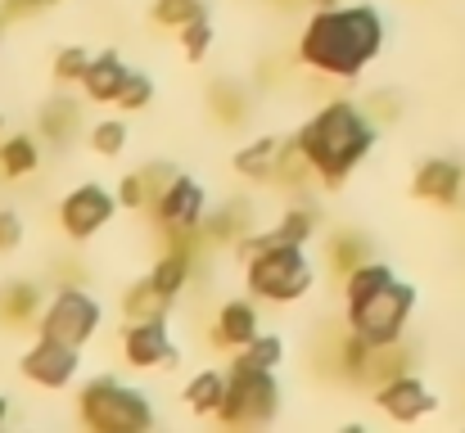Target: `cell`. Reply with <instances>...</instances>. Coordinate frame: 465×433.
Listing matches in <instances>:
<instances>
[{
  "mask_svg": "<svg viewBox=\"0 0 465 433\" xmlns=\"http://www.w3.org/2000/svg\"><path fill=\"white\" fill-rule=\"evenodd\" d=\"M23 249V217L14 208H0V253H18Z\"/></svg>",
  "mask_w": 465,
  "mask_h": 433,
  "instance_id": "obj_33",
  "label": "cell"
},
{
  "mask_svg": "<svg viewBox=\"0 0 465 433\" xmlns=\"http://www.w3.org/2000/svg\"><path fill=\"white\" fill-rule=\"evenodd\" d=\"M276 153H281V141H276V136H258V141H249L244 149H235L231 167H235L244 181H272Z\"/></svg>",
  "mask_w": 465,
  "mask_h": 433,
  "instance_id": "obj_18",
  "label": "cell"
},
{
  "mask_svg": "<svg viewBox=\"0 0 465 433\" xmlns=\"http://www.w3.org/2000/svg\"><path fill=\"white\" fill-rule=\"evenodd\" d=\"M127 77H132V68L123 64V54L118 50H100V54H91V68L82 73V95L91 100V104H114L118 95H123V86H127Z\"/></svg>",
  "mask_w": 465,
  "mask_h": 433,
  "instance_id": "obj_15",
  "label": "cell"
},
{
  "mask_svg": "<svg viewBox=\"0 0 465 433\" xmlns=\"http://www.w3.org/2000/svg\"><path fill=\"white\" fill-rule=\"evenodd\" d=\"M235 361H240V366H253V370H276V366L285 361V339L258 330V339L244 343V348L235 352Z\"/></svg>",
  "mask_w": 465,
  "mask_h": 433,
  "instance_id": "obj_24",
  "label": "cell"
},
{
  "mask_svg": "<svg viewBox=\"0 0 465 433\" xmlns=\"http://www.w3.org/2000/svg\"><path fill=\"white\" fill-rule=\"evenodd\" d=\"M5 23H9V14H5V5H0V32H5Z\"/></svg>",
  "mask_w": 465,
  "mask_h": 433,
  "instance_id": "obj_37",
  "label": "cell"
},
{
  "mask_svg": "<svg viewBox=\"0 0 465 433\" xmlns=\"http://www.w3.org/2000/svg\"><path fill=\"white\" fill-rule=\"evenodd\" d=\"M375 407L389 416V420H398V425H416V420H425V416H434V407H439V398H434V389L425 384V379H416V375H393V379H384L380 389H375Z\"/></svg>",
  "mask_w": 465,
  "mask_h": 433,
  "instance_id": "obj_12",
  "label": "cell"
},
{
  "mask_svg": "<svg viewBox=\"0 0 465 433\" xmlns=\"http://www.w3.org/2000/svg\"><path fill=\"white\" fill-rule=\"evenodd\" d=\"M118 208H123V203H118L114 190L86 181V185H77V190L64 194V203H59V231H64L73 244H86V240H95V235L114 221Z\"/></svg>",
  "mask_w": 465,
  "mask_h": 433,
  "instance_id": "obj_8",
  "label": "cell"
},
{
  "mask_svg": "<svg viewBox=\"0 0 465 433\" xmlns=\"http://www.w3.org/2000/svg\"><path fill=\"white\" fill-rule=\"evenodd\" d=\"M82 132V104L77 100H54L50 109H41V136L50 144H68Z\"/></svg>",
  "mask_w": 465,
  "mask_h": 433,
  "instance_id": "obj_21",
  "label": "cell"
},
{
  "mask_svg": "<svg viewBox=\"0 0 465 433\" xmlns=\"http://www.w3.org/2000/svg\"><path fill=\"white\" fill-rule=\"evenodd\" d=\"M150 100H154V77L141 73V68H132V77H127V86H123V95L114 104L123 113H141V109H150Z\"/></svg>",
  "mask_w": 465,
  "mask_h": 433,
  "instance_id": "obj_30",
  "label": "cell"
},
{
  "mask_svg": "<svg viewBox=\"0 0 465 433\" xmlns=\"http://www.w3.org/2000/svg\"><path fill=\"white\" fill-rule=\"evenodd\" d=\"M181 54L190 59V64H203L208 59V50H213V18L208 14H199V18H190L185 27H181Z\"/></svg>",
  "mask_w": 465,
  "mask_h": 433,
  "instance_id": "obj_27",
  "label": "cell"
},
{
  "mask_svg": "<svg viewBox=\"0 0 465 433\" xmlns=\"http://www.w3.org/2000/svg\"><path fill=\"white\" fill-rule=\"evenodd\" d=\"M258 325H262V320H258L253 298H231V302L217 307L213 330H208V343H213L217 352H240L244 343L258 339Z\"/></svg>",
  "mask_w": 465,
  "mask_h": 433,
  "instance_id": "obj_13",
  "label": "cell"
},
{
  "mask_svg": "<svg viewBox=\"0 0 465 433\" xmlns=\"http://www.w3.org/2000/svg\"><path fill=\"white\" fill-rule=\"evenodd\" d=\"M50 5H59V0H32V9H50Z\"/></svg>",
  "mask_w": 465,
  "mask_h": 433,
  "instance_id": "obj_36",
  "label": "cell"
},
{
  "mask_svg": "<svg viewBox=\"0 0 465 433\" xmlns=\"http://www.w3.org/2000/svg\"><path fill=\"white\" fill-rule=\"evenodd\" d=\"M91 149H95L100 158H118V153L127 149V123H123V118L95 123V127H91Z\"/></svg>",
  "mask_w": 465,
  "mask_h": 433,
  "instance_id": "obj_29",
  "label": "cell"
},
{
  "mask_svg": "<svg viewBox=\"0 0 465 433\" xmlns=\"http://www.w3.org/2000/svg\"><path fill=\"white\" fill-rule=\"evenodd\" d=\"M77 420L91 433H145L154 429V402L141 389L100 375L77 393Z\"/></svg>",
  "mask_w": 465,
  "mask_h": 433,
  "instance_id": "obj_3",
  "label": "cell"
},
{
  "mask_svg": "<svg viewBox=\"0 0 465 433\" xmlns=\"http://www.w3.org/2000/svg\"><path fill=\"white\" fill-rule=\"evenodd\" d=\"M244 231H249L244 203H226V208H217L213 217H203V226H199V235H203L208 244H240Z\"/></svg>",
  "mask_w": 465,
  "mask_h": 433,
  "instance_id": "obj_22",
  "label": "cell"
},
{
  "mask_svg": "<svg viewBox=\"0 0 465 433\" xmlns=\"http://www.w3.org/2000/svg\"><path fill=\"white\" fill-rule=\"evenodd\" d=\"M312 9H334V5H348V0H308Z\"/></svg>",
  "mask_w": 465,
  "mask_h": 433,
  "instance_id": "obj_34",
  "label": "cell"
},
{
  "mask_svg": "<svg viewBox=\"0 0 465 433\" xmlns=\"http://www.w3.org/2000/svg\"><path fill=\"white\" fill-rule=\"evenodd\" d=\"M325 262H330V271L348 276L357 262H366V240H361V235H352V231L330 235V244H325Z\"/></svg>",
  "mask_w": 465,
  "mask_h": 433,
  "instance_id": "obj_26",
  "label": "cell"
},
{
  "mask_svg": "<svg viewBox=\"0 0 465 433\" xmlns=\"http://www.w3.org/2000/svg\"><path fill=\"white\" fill-rule=\"evenodd\" d=\"M167 307H172V298H163V293L150 285V276H145V280H136V285L127 289V298H123V316H127V320L167 316Z\"/></svg>",
  "mask_w": 465,
  "mask_h": 433,
  "instance_id": "obj_25",
  "label": "cell"
},
{
  "mask_svg": "<svg viewBox=\"0 0 465 433\" xmlns=\"http://www.w3.org/2000/svg\"><path fill=\"white\" fill-rule=\"evenodd\" d=\"M294 144L312 162V176L325 181L330 190L343 185L375 149V123L352 104V100H330L294 132Z\"/></svg>",
  "mask_w": 465,
  "mask_h": 433,
  "instance_id": "obj_2",
  "label": "cell"
},
{
  "mask_svg": "<svg viewBox=\"0 0 465 433\" xmlns=\"http://www.w3.org/2000/svg\"><path fill=\"white\" fill-rule=\"evenodd\" d=\"M348 311V330L357 339H366L371 348H384V343H398L411 311H416V285L407 280H393L389 289H380L375 298L357 302V307H343Z\"/></svg>",
  "mask_w": 465,
  "mask_h": 433,
  "instance_id": "obj_6",
  "label": "cell"
},
{
  "mask_svg": "<svg viewBox=\"0 0 465 433\" xmlns=\"http://www.w3.org/2000/svg\"><path fill=\"white\" fill-rule=\"evenodd\" d=\"M465 190V167L457 158H425L411 176V194L439 208H452Z\"/></svg>",
  "mask_w": 465,
  "mask_h": 433,
  "instance_id": "obj_14",
  "label": "cell"
},
{
  "mask_svg": "<svg viewBox=\"0 0 465 433\" xmlns=\"http://www.w3.org/2000/svg\"><path fill=\"white\" fill-rule=\"evenodd\" d=\"M190 271H194V253L190 249H167L150 267V285L163 293V298H176L181 289L190 285Z\"/></svg>",
  "mask_w": 465,
  "mask_h": 433,
  "instance_id": "obj_19",
  "label": "cell"
},
{
  "mask_svg": "<svg viewBox=\"0 0 465 433\" xmlns=\"http://www.w3.org/2000/svg\"><path fill=\"white\" fill-rule=\"evenodd\" d=\"M398 280V271L389 267V262H357L348 276H343V307H357V302H366V298H375L380 289H389Z\"/></svg>",
  "mask_w": 465,
  "mask_h": 433,
  "instance_id": "obj_16",
  "label": "cell"
},
{
  "mask_svg": "<svg viewBox=\"0 0 465 433\" xmlns=\"http://www.w3.org/2000/svg\"><path fill=\"white\" fill-rule=\"evenodd\" d=\"M41 316V289L27 285V280H14V285L0 289V320L5 325H32Z\"/></svg>",
  "mask_w": 465,
  "mask_h": 433,
  "instance_id": "obj_20",
  "label": "cell"
},
{
  "mask_svg": "<svg viewBox=\"0 0 465 433\" xmlns=\"http://www.w3.org/2000/svg\"><path fill=\"white\" fill-rule=\"evenodd\" d=\"M86 68H91V54H86L82 45H64V50L54 54V82H64V86L82 82Z\"/></svg>",
  "mask_w": 465,
  "mask_h": 433,
  "instance_id": "obj_31",
  "label": "cell"
},
{
  "mask_svg": "<svg viewBox=\"0 0 465 433\" xmlns=\"http://www.w3.org/2000/svg\"><path fill=\"white\" fill-rule=\"evenodd\" d=\"M123 357L127 366L136 370H167L181 361L176 343H172V330H167V316H145V320H132L123 330Z\"/></svg>",
  "mask_w": 465,
  "mask_h": 433,
  "instance_id": "obj_10",
  "label": "cell"
},
{
  "mask_svg": "<svg viewBox=\"0 0 465 433\" xmlns=\"http://www.w3.org/2000/svg\"><path fill=\"white\" fill-rule=\"evenodd\" d=\"M281 411V384L276 370H253L231 361L226 366V393L217 407V420L231 429H253V425H272Z\"/></svg>",
  "mask_w": 465,
  "mask_h": 433,
  "instance_id": "obj_5",
  "label": "cell"
},
{
  "mask_svg": "<svg viewBox=\"0 0 465 433\" xmlns=\"http://www.w3.org/2000/svg\"><path fill=\"white\" fill-rule=\"evenodd\" d=\"M312 280H316V271H312L303 244H267L244 258V285L258 302H276V307L299 302V298H308Z\"/></svg>",
  "mask_w": 465,
  "mask_h": 433,
  "instance_id": "obj_4",
  "label": "cell"
},
{
  "mask_svg": "<svg viewBox=\"0 0 465 433\" xmlns=\"http://www.w3.org/2000/svg\"><path fill=\"white\" fill-rule=\"evenodd\" d=\"M18 370H23V379H27V384L59 393V389H68V384L77 379V370H82V348L36 334V343L18 357Z\"/></svg>",
  "mask_w": 465,
  "mask_h": 433,
  "instance_id": "obj_9",
  "label": "cell"
},
{
  "mask_svg": "<svg viewBox=\"0 0 465 433\" xmlns=\"http://www.w3.org/2000/svg\"><path fill=\"white\" fill-rule=\"evenodd\" d=\"M150 212H154V221L163 231H199L203 217H208V194H203V185L194 176L176 172L172 185L150 203Z\"/></svg>",
  "mask_w": 465,
  "mask_h": 433,
  "instance_id": "obj_11",
  "label": "cell"
},
{
  "mask_svg": "<svg viewBox=\"0 0 465 433\" xmlns=\"http://www.w3.org/2000/svg\"><path fill=\"white\" fill-rule=\"evenodd\" d=\"M41 167V144L32 141V136H9V141H0V172L9 176V181H23V176H32Z\"/></svg>",
  "mask_w": 465,
  "mask_h": 433,
  "instance_id": "obj_23",
  "label": "cell"
},
{
  "mask_svg": "<svg viewBox=\"0 0 465 433\" xmlns=\"http://www.w3.org/2000/svg\"><path fill=\"white\" fill-rule=\"evenodd\" d=\"M100 320H104V307L77 285L54 289V298L41 307L36 316V334L45 339H59V343H73V348H86L95 334H100Z\"/></svg>",
  "mask_w": 465,
  "mask_h": 433,
  "instance_id": "obj_7",
  "label": "cell"
},
{
  "mask_svg": "<svg viewBox=\"0 0 465 433\" xmlns=\"http://www.w3.org/2000/svg\"><path fill=\"white\" fill-rule=\"evenodd\" d=\"M0 136H5V113H0Z\"/></svg>",
  "mask_w": 465,
  "mask_h": 433,
  "instance_id": "obj_38",
  "label": "cell"
},
{
  "mask_svg": "<svg viewBox=\"0 0 465 433\" xmlns=\"http://www.w3.org/2000/svg\"><path fill=\"white\" fill-rule=\"evenodd\" d=\"M114 194H118V203H123V208H132V212H145V208H150V185H145V176H141V172H127V176L118 181V190H114Z\"/></svg>",
  "mask_w": 465,
  "mask_h": 433,
  "instance_id": "obj_32",
  "label": "cell"
},
{
  "mask_svg": "<svg viewBox=\"0 0 465 433\" xmlns=\"http://www.w3.org/2000/svg\"><path fill=\"white\" fill-rule=\"evenodd\" d=\"M222 393H226V370H222V366H208V370L190 375V384H185L181 398H185V407H190L194 416H217Z\"/></svg>",
  "mask_w": 465,
  "mask_h": 433,
  "instance_id": "obj_17",
  "label": "cell"
},
{
  "mask_svg": "<svg viewBox=\"0 0 465 433\" xmlns=\"http://www.w3.org/2000/svg\"><path fill=\"white\" fill-rule=\"evenodd\" d=\"M380 50H384V14L375 5L316 9L299 36V64L334 82H352L366 64L380 59Z\"/></svg>",
  "mask_w": 465,
  "mask_h": 433,
  "instance_id": "obj_1",
  "label": "cell"
},
{
  "mask_svg": "<svg viewBox=\"0 0 465 433\" xmlns=\"http://www.w3.org/2000/svg\"><path fill=\"white\" fill-rule=\"evenodd\" d=\"M5 416H9V398H0V425H5Z\"/></svg>",
  "mask_w": 465,
  "mask_h": 433,
  "instance_id": "obj_35",
  "label": "cell"
},
{
  "mask_svg": "<svg viewBox=\"0 0 465 433\" xmlns=\"http://www.w3.org/2000/svg\"><path fill=\"white\" fill-rule=\"evenodd\" d=\"M199 14H208L203 0H154V9H150V18H154L158 27H172V32H181Z\"/></svg>",
  "mask_w": 465,
  "mask_h": 433,
  "instance_id": "obj_28",
  "label": "cell"
}]
</instances>
